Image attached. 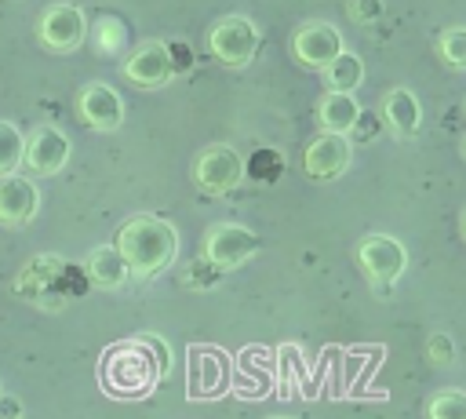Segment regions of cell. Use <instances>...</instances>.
Wrapping results in <instances>:
<instances>
[{
	"instance_id": "cell-27",
	"label": "cell",
	"mask_w": 466,
	"mask_h": 419,
	"mask_svg": "<svg viewBox=\"0 0 466 419\" xmlns=\"http://www.w3.org/2000/svg\"><path fill=\"white\" fill-rule=\"evenodd\" d=\"M273 419H291V415H273Z\"/></svg>"
},
{
	"instance_id": "cell-15",
	"label": "cell",
	"mask_w": 466,
	"mask_h": 419,
	"mask_svg": "<svg viewBox=\"0 0 466 419\" xmlns=\"http://www.w3.org/2000/svg\"><path fill=\"white\" fill-rule=\"evenodd\" d=\"M357 120H360V106H357L353 95H346V91L320 95V102H317V124L328 135H346V131H353Z\"/></svg>"
},
{
	"instance_id": "cell-1",
	"label": "cell",
	"mask_w": 466,
	"mask_h": 419,
	"mask_svg": "<svg viewBox=\"0 0 466 419\" xmlns=\"http://www.w3.org/2000/svg\"><path fill=\"white\" fill-rule=\"evenodd\" d=\"M116 248L131 270V281H153L160 270L171 266L178 251V233L160 215H131L116 233Z\"/></svg>"
},
{
	"instance_id": "cell-14",
	"label": "cell",
	"mask_w": 466,
	"mask_h": 419,
	"mask_svg": "<svg viewBox=\"0 0 466 419\" xmlns=\"http://www.w3.org/2000/svg\"><path fill=\"white\" fill-rule=\"evenodd\" d=\"M382 117H386V124H390V131L397 138H411L419 131V124H422V106H419L415 91L393 87L386 95V102H382Z\"/></svg>"
},
{
	"instance_id": "cell-13",
	"label": "cell",
	"mask_w": 466,
	"mask_h": 419,
	"mask_svg": "<svg viewBox=\"0 0 466 419\" xmlns=\"http://www.w3.org/2000/svg\"><path fill=\"white\" fill-rule=\"evenodd\" d=\"M350 157H353L350 138L324 131V135H317V138L306 146L302 164H306V175H309V179H335V175H342V171L350 168Z\"/></svg>"
},
{
	"instance_id": "cell-22",
	"label": "cell",
	"mask_w": 466,
	"mask_h": 419,
	"mask_svg": "<svg viewBox=\"0 0 466 419\" xmlns=\"http://www.w3.org/2000/svg\"><path fill=\"white\" fill-rule=\"evenodd\" d=\"M120 47H124V26L113 15L98 18V26H95V51L98 55H116Z\"/></svg>"
},
{
	"instance_id": "cell-9",
	"label": "cell",
	"mask_w": 466,
	"mask_h": 419,
	"mask_svg": "<svg viewBox=\"0 0 466 419\" xmlns=\"http://www.w3.org/2000/svg\"><path fill=\"white\" fill-rule=\"evenodd\" d=\"M124 77L135 84V87H164L171 77H175V58H171V47L164 40H146L138 44L127 62H124Z\"/></svg>"
},
{
	"instance_id": "cell-18",
	"label": "cell",
	"mask_w": 466,
	"mask_h": 419,
	"mask_svg": "<svg viewBox=\"0 0 466 419\" xmlns=\"http://www.w3.org/2000/svg\"><path fill=\"white\" fill-rule=\"evenodd\" d=\"M18 164H25V135L11 120H0V175H15Z\"/></svg>"
},
{
	"instance_id": "cell-23",
	"label": "cell",
	"mask_w": 466,
	"mask_h": 419,
	"mask_svg": "<svg viewBox=\"0 0 466 419\" xmlns=\"http://www.w3.org/2000/svg\"><path fill=\"white\" fill-rule=\"evenodd\" d=\"M350 18L360 26H371L382 18V0H350Z\"/></svg>"
},
{
	"instance_id": "cell-17",
	"label": "cell",
	"mask_w": 466,
	"mask_h": 419,
	"mask_svg": "<svg viewBox=\"0 0 466 419\" xmlns=\"http://www.w3.org/2000/svg\"><path fill=\"white\" fill-rule=\"evenodd\" d=\"M324 73V84H328V91H346V95H353V87L364 80V62L353 55V51H342L328 69H320Z\"/></svg>"
},
{
	"instance_id": "cell-10",
	"label": "cell",
	"mask_w": 466,
	"mask_h": 419,
	"mask_svg": "<svg viewBox=\"0 0 466 419\" xmlns=\"http://www.w3.org/2000/svg\"><path fill=\"white\" fill-rule=\"evenodd\" d=\"M69 160V135L55 124H40L25 138V168L33 175H58Z\"/></svg>"
},
{
	"instance_id": "cell-19",
	"label": "cell",
	"mask_w": 466,
	"mask_h": 419,
	"mask_svg": "<svg viewBox=\"0 0 466 419\" xmlns=\"http://www.w3.org/2000/svg\"><path fill=\"white\" fill-rule=\"evenodd\" d=\"M437 55H441V62L448 66V69H466V26H451V29H444L441 33V40H437Z\"/></svg>"
},
{
	"instance_id": "cell-21",
	"label": "cell",
	"mask_w": 466,
	"mask_h": 419,
	"mask_svg": "<svg viewBox=\"0 0 466 419\" xmlns=\"http://www.w3.org/2000/svg\"><path fill=\"white\" fill-rule=\"evenodd\" d=\"M135 342L153 357V364H157L160 379H167V375H171V364H175V353H171L167 339H164V335H157V332H142V335H135Z\"/></svg>"
},
{
	"instance_id": "cell-4",
	"label": "cell",
	"mask_w": 466,
	"mask_h": 419,
	"mask_svg": "<svg viewBox=\"0 0 466 419\" xmlns=\"http://www.w3.org/2000/svg\"><path fill=\"white\" fill-rule=\"evenodd\" d=\"M208 47H211V55H215L222 66L240 69V66H248V62L255 58V51H258V29H255V22L244 18V15H226V18H218V22L211 26Z\"/></svg>"
},
{
	"instance_id": "cell-6",
	"label": "cell",
	"mask_w": 466,
	"mask_h": 419,
	"mask_svg": "<svg viewBox=\"0 0 466 419\" xmlns=\"http://www.w3.org/2000/svg\"><path fill=\"white\" fill-rule=\"evenodd\" d=\"M357 262L360 270L375 281V284H393L404 266H408V251L397 237L390 233H368L360 244H357Z\"/></svg>"
},
{
	"instance_id": "cell-20",
	"label": "cell",
	"mask_w": 466,
	"mask_h": 419,
	"mask_svg": "<svg viewBox=\"0 0 466 419\" xmlns=\"http://www.w3.org/2000/svg\"><path fill=\"white\" fill-rule=\"evenodd\" d=\"M430 419H466V390H437L426 408Z\"/></svg>"
},
{
	"instance_id": "cell-25",
	"label": "cell",
	"mask_w": 466,
	"mask_h": 419,
	"mask_svg": "<svg viewBox=\"0 0 466 419\" xmlns=\"http://www.w3.org/2000/svg\"><path fill=\"white\" fill-rule=\"evenodd\" d=\"M22 415H25L22 401L15 393H0V419H22Z\"/></svg>"
},
{
	"instance_id": "cell-8",
	"label": "cell",
	"mask_w": 466,
	"mask_h": 419,
	"mask_svg": "<svg viewBox=\"0 0 466 419\" xmlns=\"http://www.w3.org/2000/svg\"><path fill=\"white\" fill-rule=\"evenodd\" d=\"M36 36L51 51H73L87 36V18L76 4H51L36 22Z\"/></svg>"
},
{
	"instance_id": "cell-12",
	"label": "cell",
	"mask_w": 466,
	"mask_h": 419,
	"mask_svg": "<svg viewBox=\"0 0 466 419\" xmlns=\"http://www.w3.org/2000/svg\"><path fill=\"white\" fill-rule=\"evenodd\" d=\"M40 208V189L29 175H0V222L4 226H25L33 222Z\"/></svg>"
},
{
	"instance_id": "cell-26",
	"label": "cell",
	"mask_w": 466,
	"mask_h": 419,
	"mask_svg": "<svg viewBox=\"0 0 466 419\" xmlns=\"http://www.w3.org/2000/svg\"><path fill=\"white\" fill-rule=\"evenodd\" d=\"M462 237H466V211H462Z\"/></svg>"
},
{
	"instance_id": "cell-16",
	"label": "cell",
	"mask_w": 466,
	"mask_h": 419,
	"mask_svg": "<svg viewBox=\"0 0 466 419\" xmlns=\"http://www.w3.org/2000/svg\"><path fill=\"white\" fill-rule=\"evenodd\" d=\"M87 277L98 288H120V284L131 281V270H127V262H124L116 244H98L87 255Z\"/></svg>"
},
{
	"instance_id": "cell-2",
	"label": "cell",
	"mask_w": 466,
	"mask_h": 419,
	"mask_svg": "<svg viewBox=\"0 0 466 419\" xmlns=\"http://www.w3.org/2000/svg\"><path fill=\"white\" fill-rule=\"evenodd\" d=\"M98 379L116 397H142L157 386L160 372H157L153 357L131 339V342H120V346L106 350V357L98 364Z\"/></svg>"
},
{
	"instance_id": "cell-5",
	"label": "cell",
	"mask_w": 466,
	"mask_h": 419,
	"mask_svg": "<svg viewBox=\"0 0 466 419\" xmlns=\"http://www.w3.org/2000/svg\"><path fill=\"white\" fill-rule=\"evenodd\" d=\"M258 251V237L240 222H215L204 237V259L218 270H233Z\"/></svg>"
},
{
	"instance_id": "cell-24",
	"label": "cell",
	"mask_w": 466,
	"mask_h": 419,
	"mask_svg": "<svg viewBox=\"0 0 466 419\" xmlns=\"http://www.w3.org/2000/svg\"><path fill=\"white\" fill-rule=\"evenodd\" d=\"M430 361H437V364L451 361V339L448 335H430Z\"/></svg>"
},
{
	"instance_id": "cell-3",
	"label": "cell",
	"mask_w": 466,
	"mask_h": 419,
	"mask_svg": "<svg viewBox=\"0 0 466 419\" xmlns=\"http://www.w3.org/2000/svg\"><path fill=\"white\" fill-rule=\"evenodd\" d=\"M244 171H248L244 157L226 142H215V146L200 149L197 160H193V182H197V189H204L211 197H222V193L237 189Z\"/></svg>"
},
{
	"instance_id": "cell-11",
	"label": "cell",
	"mask_w": 466,
	"mask_h": 419,
	"mask_svg": "<svg viewBox=\"0 0 466 419\" xmlns=\"http://www.w3.org/2000/svg\"><path fill=\"white\" fill-rule=\"evenodd\" d=\"M76 109H80V120L87 128H95V131H116L124 124V98L102 80L80 87Z\"/></svg>"
},
{
	"instance_id": "cell-7",
	"label": "cell",
	"mask_w": 466,
	"mask_h": 419,
	"mask_svg": "<svg viewBox=\"0 0 466 419\" xmlns=\"http://www.w3.org/2000/svg\"><path fill=\"white\" fill-rule=\"evenodd\" d=\"M291 55L306 69H328L342 55V33L331 22H306L291 36Z\"/></svg>"
}]
</instances>
